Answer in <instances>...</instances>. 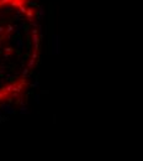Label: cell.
I'll return each mask as SVG.
<instances>
[{
    "label": "cell",
    "mask_w": 143,
    "mask_h": 161,
    "mask_svg": "<svg viewBox=\"0 0 143 161\" xmlns=\"http://www.w3.org/2000/svg\"><path fill=\"white\" fill-rule=\"evenodd\" d=\"M36 20L30 0H0V105L29 83L40 43Z\"/></svg>",
    "instance_id": "6da1fadb"
}]
</instances>
